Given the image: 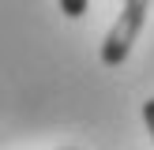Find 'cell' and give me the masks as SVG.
I'll return each mask as SVG.
<instances>
[{
	"instance_id": "obj_1",
	"label": "cell",
	"mask_w": 154,
	"mask_h": 150,
	"mask_svg": "<svg viewBox=\"0 0 154 150\" xmlns=\"http://www.w3.org/2000/svg\"><path fill=\"white\" fill-rule=\"evenodd\" d=\"M150 4L154 0H124L117 22H113L109 34L102 38V64L105 68H120L128 60V52H132L135 38H139L143 22H147V15H150Z\"/></svg>"
},
{
	"instance_id": "obj_2",
	"label": "cell",
	"mask_w": 154,
	"mask_h": 150,
	"mask_svg": "<svg viewBox=\"0 0 154 150\" xmlns=\"http://www.w3.org/2000/svg\"><path fill=\"white\" fill-rule=\"evenodd\" d=\"M90 8V0H60V11L68 15V19H83Z\"/></svg>"
},
{
	"instance_id": "obj_3",
	"label": "cell",
	"mask_w": 154,
	"mask_h": 150,
	"mask_svg": "<svg viewBox=\"0 0 154 150\" xmlns=\"http://www.w3.org/2000/svg\"><path fill=\"white\" fill-rule=\"evenodd\" d=\"M143 124H147V131H150V139H154V98L143 101Z\"/></svg>"
},
{
	"instance_id": "obj_4",
	"label": "cell",
	"mask_w": 154,
	"mask_h": 150,
	"mask_svg": "<svg viewBox=\"0 0 154 150\" xmlns=\"http://www.w3.org/2000/svg\"><path fill=\"white\" fill-rule=\"evenodd\" d=\"M64 150H75V146H64Z\"/></svg>"
}]
</instances>
